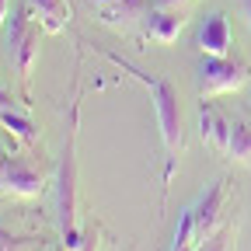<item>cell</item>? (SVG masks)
I'll list each match as a JSON object with an SVG mask.
<instances>
[{
	"mask_svg": "<svg viewBox=\"0 0 251 251\" xmlns=\"http://www.w3.org/2000/svg\"><path fill=\"white\" fill-rule=\"evenodd\" d=\"M7 49H11V59L18 74L28 80L31 70H35V59H39V28L31 25L25 14H18L11 21V35H7Z\"/></svg>",
	"mask_w": 251,
	"mask_h": 251,
	"instance_id": "obj_4",
	"label": "cell"
},
{
	"mask_svg": "<svg viewBox=\"0 0 251 251\" xmlns=\"http://www.w3.org/2000/svg\"><path fill=\"white\" fill-rule=\"evenodd\" d=\"M199 244H202V237H199V227H196V209H185L181 220H178L171 251H199Z\"/></svg>",
	"mask_w": 251,
	"mask_h": 251,
	"instance_id": "obj_11",
	"label": "cell"
},
{
	"mask_svg": "<svg viewBox=\"0 0 251 251\" xmlns=\"http://www.w3.org/2000/svg\"><path fill=\"white\" fill-rule=\"evenodd\" d=\"M31 7L39 11L46 31H59L63 25L70 21V4H67V0H31Z\"/></svg>",
	"mask_w": 251,
	"mask_h": 251,
	"instance_id": "obj_10",
	"label": "cell"
},
{
	"mask_svg": "<svg viewBox=\"0 0 251 251\" xmlns=\"http://www.w3.org/2000/svg\"><path fill=\"white\" fill-rule=\"evenodd\" d=\"M108 59L115 63L119 70H126L133 80H140L150 94V101H153V112H157V126H161V136H164V150H168V168H164V181H171L175 168H178V153H181V108H178V91L171 80L164 77H157V74H147L140 67H133L129 59H122V56H112Z\"/></svg>",
	"mask_w": 251,
	"mask_h": 251,
	"instance_id": "obj_1",
	"label": "cell"
},
{
	"mask_svg": "<svg viewBox=\"0 0 251 251\" xmlns=\"http://www.w3.org/2000/svg\"><path fill=\"white\" fill-rule=\"evenodd\" d=\"M241 14H244L248 25H251V0H241Z\"/></svg>",
	"mask_w": 251,
	"mask_h": 251,
	"instance_id": "obj_19",
	"label": "cell"
},
{
	"mask_svg": "<svg viewBox=\"0 0 251 251\" xmlns=\"http://www.w3.org/2000/svg\"><path fill=\"white\" fill-rule=\"evenodd\" d=\"M31 244V237H18V234H7V230H0V251H28Z\"/></svg>",
	"mask_w": 251,
	"mask_h": 251,
	"instance_id": "obj_15",
	"label": "cell"
},
{
	"mask_svg": "<svg viewBox=\"0 0 251 251\" xmlns=\"http://www.w3.org/2000/svg\"><path fill=\"white\" fill-rule=\"evenodd\" d=\"M7 18V0H0V21Z\"/></svg>",
	"mask_w": 251,
	"mask_h": 251,
	"instance_id": "obj_20",
	"label": "cell"
},
{
	"mask_svg": "<svg viewBox=\"0 0 251 251\" xmlns=\"http://www.w3.org/2000/svg\"><path fill=\"white\" fill-rule=\"evenodd\" d=\"M4 108H14V98H11L4 87H0V112H4Z\"/></svg>",
	"mask_w": 251,
	"mask_h": 251,
	"instance_id": "obj_17",
	"label": "cell"
},
{
	"mask_svg": "<svg viewBox=\"0 0 251 251\" xmlns=\"http://www.w3.org/2000/svg\"><path fill=\"white\" fill-rule=\"evenodd\" d=\"M0 192L11 196H39L42 192V175L28 168L18 157H4L0 161Z\"/></svg>",
	"mask_w": 251,
	"mask_h": 251,
	"instance_id": "obj_5",
	"label": "cell"
},
{
	"mask_svg": "<svg viewBox=\"0 0 251 251\" xmlns=\"http://www.w3.org/2000/svg\"><path fill=\"white\" fill-rule=\"evenodd\" d=\"M199 251H234V227H220V230H213V234L199 244Z\"/></svg>",
	"mask_w": 251,
	"mask_h": 251,
	"instance_id": "obj_14",
	"label": "cell"
},
{
	"mask_svg": "<svg viewBox=\"0 0 251 251\" xmlns=\"http://www.w3.org/2000/svg\"><path fill=\"white\" fill-rule=\"evenodd\" d=\"M181 28H185V14H181L178 7H157V11L147 18V35H150L153 42H161V46L178 42Z\"/></svg>",
	"mask_w": 251,
	"mask_h": 251,
	"instance_id": "obj_7",
	"label": "cell"
},
{
	"mask_svg": "<svg viewBox=\"0 0 251 251\" xmlns=\"http://www.w3.org/2000/svg\"><path fill=\"white\" fill-rule=\"evenodd\" d=\"M199 129H202V140H206L213 150L227 153V147H230V119H227V115H220L216 108L202 105V112H199Z\"/></svg>",
	"mask_w": 251,
	"mask_h": 251,
	"instance_id": "obj_9",
	"label": "cell"
},
{
	"mask_svg": "<svg viewBox=\"0 0 251 251\" xmlns=\"http://www.w3.org/2000/svg\"><path fill=\"white\" fill-rule=\"evenodd\" d=\"M188 0H153V7H181Z\"/></svg>",
	"mask_w": 251,
	"mask_h": 251,
	"instance_id": "obj_18",
	"label": "cell"
},
{
	"mask_svg": "<svg viewBox=\"0 0 251 251\" xmlns=\"http://www.w3.org/2000/svg\"><path fill=\"white\" fill-rule=\"evenodd\" d=\"M248 84V67L234 63L227 56H206L199 67V91L202 98H216V94H230Z\"/></svg>",
	"mask_w": 251,
	"mask_h": 251,
	"instance_id": "obj_3",
	"label": "cell"
},
{
	"mask_svg": "<svg viewBox=\"0 0 251 251\" xmlns=\"http://www.w3.org/2000/svg\"><path fill=\"white\" fill-rule=\"evenodd\" d=\"M227 157H234L237 164H248L251 168V129L237 119L230 122V147H227Z\"/></svg>",
	"mask_w": 251,
	"mask_h": 251,
	"instance_id": "obj_12",
	"label": "cell"
},
{
	"mask_svg": "<svg viewBox=\"0 0 251 251\" xmlns=\"http://www.w3.org/2000/svg\"><path fill=\"white\" fill-rule=\"evenodd\" d=\"M98 248V234H84L80 237V251H94Z\"/></svg>",
	"mask_w": 251,
	"mask_h": 251,
	"instance_id": "obj_16",
	"label": "cell"
},
{
	"mask_svg": "<svg viewBox=\"0 0 251 251\" xmlns=\"http://www.w3.org/2000/svg\"><path fill=\"white\" fill-rule=\"evenodd\" d=\"M0 122H4L14 136H21V140H35V126H31L25 115H18V108H4V112H0Z\"/></svg>",
	"mask_w": 251,
	"mask_h": 251,
	"instance_id": "obj_13",
	"label": "cell"
},
{
	"mask_svg": "<svg viewBox=\"0 0 251 251\" xmlns=\"http://www.w3.org/2000/svg\"><path fill=\"white\" fill-rule=\"evenodd\" d=\"M77 119L80 105L70 112V129H67V150L59 164V196H56V213H59V234L70 251L80 248V227H77Z\"/></svg>",
	"mask_w": 251,
	"mask_h": 251,
	"instance_id": "obj_2",
	"label": "cell"
},
{
	"mask_svg": "<svg viewBox=\"0 0 251 251\" xmlns=\"http://www.w3.org/2000/svg\"><path fill=\"white\" fill-rule=\"evenodd\" d=\"M224 209H227V181H213V185L206 188L202 202L196 206V227H199V237H202V241L220 227Z\"/></svg>",
	"mask_w": 251,
	"mask_h": 251,
	"instance_id": "obj_6",
	"label": "cell"
},
{
	"mask_svg": "<svg viewBox=\"0 0 251 251\" xmlns=\"http://www.w3.org/2000/svg\"><path fill=\"white\" fill-rule=\"evenodd\" d=\"M115 4H136V0H115Z\"/></svg>",
	"mask_w": 251,
	"mask_h": 251,
	"instance_id": "obj_21",
	"label": "cell"
},
{
	"mask_svg": "<svg viewBox=\"0 0 251 251\" xmlns=\"http://www.w3.org/2000/svg\"><path fill=\"white\" fill-rule=\"evenodd\" d=\"M199 49L202 56H227L230 52V25L224 14H209L199 28Z\"/></svg>",
	"mask_w": 251,
	"mask_h": 251,
	"instance_id": "obj_8",
	"label": "cell"
}]
</instances>
